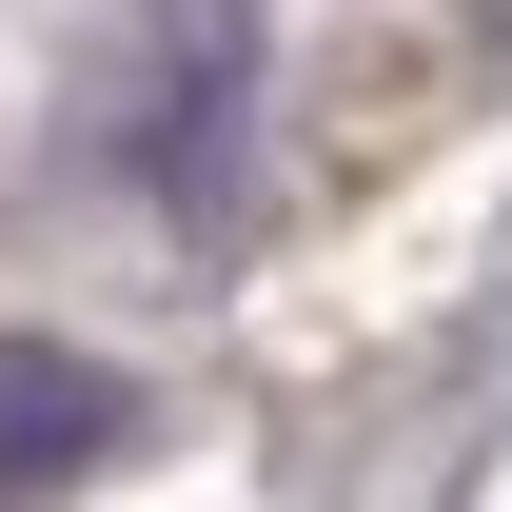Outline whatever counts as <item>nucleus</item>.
Wrapping results in <instances>:
<instances>
[{
	"label": "nucleus",
	"mask_w": 512,
	"mask_h": 512,
	"mask_svg": "<svg viewBox=\"0 0 512 512\" xmlns=\"http://www.w3.org/2000/svg\"><path fill=\"white\" fill-rule=\"evenodd\" d=\"M237 119H256V0H158L138 99H119V178L158 217H217L237 197Z\"/></svg>",
	"instance_id": "f257e3e1"
},
{
	"label": "nucleus",
	"mask_w": 512,
	"mask_h": 512,
	"mask_svg": "<svg viewBox=\"0 0 512 512\" xmlns=\"http://www.w3.org/2000/svg\"><path fill=\"white\" fill-rule=\"evenodd\" d=\"M119 434H138V394L99 375V355H60V335H0V493H79Z\"/></svg>",
	"instance_id": "f03ea898"
}]
</instances>
